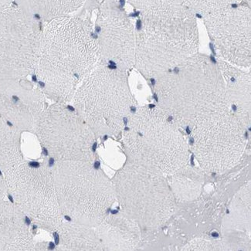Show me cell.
I'll return each mask as SVG.
<instances>
[{
    "label": "cell",
    "instance_id": "obj_1",
    "mask_svg": "<svg viewBox=\"0 0 251 251\" xmlns=\"http://www.w3.org/2000/svg\"><path fill=\"white\" fill-rule=\"evenodd\" d=\"M99 61L91 24L77 17H60L42 29L34 75L48 99L68 104Z\"/></svg>",
    "mask_w": 251,
    "mask_h": 251
},
{
    "label": "cell",
    "instance_id": "obj_2",
    "mask_svg": "<svg viewBox=\"0 0 251 251\" xmlns=\"http://www.w3.org/2000/svg\"><path fill=\"white\" fill-rule=\"evenodd\" d=\"M153 81L159 107L181 129L229 108L217 59L197 53Z\"/></svg>",
    "mask_w": 251,
    "mask_h": 251
},
{
    "label": "cell",
    "instance_id": "obj_3",
    "mask_svg": "<svg viewBox=\"0 0 251 251\" xmlns=\"http://www.w3.org/2000/svg\"><path fill=\"white\" fill-rule=\"evenodd\" d=\"M140 16L134 68L146 78L155 80L199 53L197 16L187 7Z\"/></svg>",
    "mask_w": 251,
    "mask_h": 251
},
{
    "label": "cell",
    "instance_id": "obj_4",
    "mask_svg": "<svg viewBox=\"0 0 251 251\" xmlns=\"http://www.w3.org/2000/svg\"><path fill=\"white\" fill-rule=\"evenodd\" d=\"M122 134L128 163L167 178L188 165L189 142L157 106L136 107Z\"/></svg>",
    "mask_w": 251,
    "mask_h": 251
},
{
    "label": "cell",
    "instance_id": "obj_5",
    "mask_svg": "<svg viewBox=\"0 0 251 251\" xmlns=\"http://www.w3.org/2000/svg\"><path fill=\"white\" fill-rule=\"evenodd\" d=\"M127 72L99 60L75 91L73 107L96 137L119 136L136 108Z\"/></svg>",
    "mask_w": 251,
    "mask_h": 251
},
{
    "label": "cell",
    "instance_id": "obj_6",
    "mask_svg": "<svg viewBox=\"0 0 251 251\" xmlns=\"http://www.w3.org/2000/svg\"><path fill=\"white\" fill-rule=\"evenodd\" d=\"M51 170L63 216L98 226L116 201L112 180L92 162H56Z\"/></svg>",
    "mask_w": 251,
    "mask_h": 251
},
{
    "label": "cell",
    "instance_id": "obj_7",
    "mask_svg": "<svg viewBox=\"0 0 251 251\" xmlns=\"http://www.w3.org/2000/svg\"><path fill=\"white\" fill-rule=\"evenodd\" d=\"M112 183L121 211L142 230L162 227L175 213L176 200L167 177L127 162Z\"/></svg>",
    "mask_w": 251,
    "mask_h": 251
},
{
    "label": "cell",
    "instance_id": "obj_8",
    "mask_svg": "<svg viewBox=\"0 0 251 251\" xmlns=\"http://www.w3.org/2000/svg\"><path fill=\"white\" fill-rule=\"evenodd\" d=\"M7 193L35 226L56 232L64 221L51 167L23 161L3 173Z\"/></svg>",
    "mask_w": 251,
    "mask_h": 251
},
{
    "label": "cell",
    "instance_id": "obj_9",
    "mask_svg": "<svg viewBox=\"0 0 251 251\" xmlns=\"http://www.w3.org/2000/svg\"><path fill=\"white\" fill-rule=\"evenodd\" d=\"M190 151L205 172L221 174L234 167L248 144V129L229 108L189 129Z\"/></svg>",
    "mask_w": 251,
    "mask_h": 251
},
{
    "label": "cell",
    "instance_id": "obj_10",
    "mask_svg": "<svg viewBox=\"0 0 251 251\" xmlns=\"http://www.w3.org/2000/svg\"><path fill=\"white\" fill-rule=\"evenodd\" d=\"M34 134L48 155L56 162H94L96 135L68 104L54 102L48 106Z\"/></svg>",
    "mask_w": 251,
    "mask_h": 251
},
{
    "label": "cell",
    "instance_id": "obj_11",
    "mask_svg": "<svg viewBox=\"0 0 251 251\" xmlns=\"http://www.w3.org/2000/svg\"><path fill=\"white\" fill-rule=\"evenodd\" d=\"M42 29L22 9L0 12V80L34 74Z\"/></svg>",
    "mask_w": 251,
    "mask_h": 251
},
{
    "label": "cell",
    "instance_id": "obj_12",
    "mask_svg": "<svg viewBox=\"0 0 251 251\" xmlns=\"http://www.w3.org/2000/svg\"><path fill=\"white\" fill-rule=\"evenodd\" d=\"M219 58L239 68L251 62V13L248 3L236 4L203 17Z\"/></svg>",
    "mask_w": 251,
    "mask_h": 251
},
{
    "label": "cell",
    "instance_id": "obj_13",
    "mask_svg": "<svg viewBox=\"0 0 251 251\" xmlns=\"http://www.w3.org/2000/svg\"><path fill=\"white\" fill-rule=\"evenodd\" d=\"M118 0H104L94 29L99 60L129 71L135 64L136 28Z\"/></svg>",
    "mask_w": 251,
    "mask_h": 251
},
{
    "label": "cell",
    "instance_id": "obj_14",
    "mask_svg": "<svg viewBox=\"0 0 251 251\" xmlns=\"http://www.w3.org/2000/svg\"><path fill=\"white\" fill-rule=\"evenodd\" d=\"M38 84L25 78L0 80V116L19 131L34 133L48 107Z\"/></svg>",
    "mask_w": 251,
    "mask_h": 251
},
{
    "label": "cell",
    "instance_id": "obj_15",
    "mask_svg": "<svg viewBox=\"0 0 251 251\" xmlns=\"http://www.w3.org/2000/svg\"><path fill=\"white\" fill-rule=\"evenodd\" d=\"M95 229L104 251H138L142 247V229L121 210L108 213Z\"/></svg>",
    "mask_w": 251,
    "mask_h": 251
},
{
    "label": "cell",
    "instance_id": "obj_16",
    "mask_svg": "<svg viewBox=\"0 0 251 251\" xmlns=\"http://www.w3.org/2000/svg\"><path fill=\"white\" fill-rule=\"evenodd\" d=\"M27 219L14 202L0 201V251H35Z\"/></svg>",
    "mask_w": 251,
    "mask_h": 251
},
{
    "label": "cell",
    "instance_id": "obj_17",
    "mask_svg": "<svg viewBox=\"0 0 251 251\" xmlns=\"http://www.w3.org/2000/svg\"><path fill=\"white\" fill-rule=\"evenodd\" d=\"M229 109L249 129L251 126V73L217 57Z\"/></svg>",
    "mask_w": 251,
    "mask_h": 251
},
{
    "label": "cell",
    "instance_id": "obj_18",
    "mask_svg": "<svg viewBox=\"0 0 251 251\" xmlns=\"http://www.w3.org/2000/svg\"><path fill=\"white\" fill-rule=\"evenodd\" d=\"M224 235H239V248L250 244L251 231V185L247 184L235 195L224 222ZM226 235V237H227Z\"/></svg>",
    "mask_w": 251,
    "mask_h": 251
},
{
    "label": "cell",
    "instance_id": "obj_19",
    "mask_svg": "<svg viewBox=\"0 0 251 251\" xmlns=\"http://www.w3.org/2000/svg\"><path fill=\"white\" fill-rule=\"evenodd\" d=\"M57 251H101V243L95 227L68 221L60 224L57 231Z\"/></svg>",
    "mask_w": 251,
    "mask_h": 251
},
{
    "label": "cell",
    "instance_id": "obj_20",
    "mask_svg": "<svg viewBox=\"0 0 251 251\" xmlns=\"http://www.w3.org/2000/svg\"><path fill=\"white\" fill-rule=\"evenodd\" d=\"M26 14L35 19L53 20L75 11L84 4L85 0H17Z\"/></svg>",
    "mask_w": 251,
    "mask_h": 251
},
{
    "label": "cell",
    "instance_id": "obj_21",
    "mask_svg": "<svg viewBox=\"0 0 251 251\" xmlns=\"http://www.w3.org/2000/svg\"><path fill=\"white\" fill-rule=\"evenodd\" d=\"M21 133L0 116V170L2 173L24 161Z\"/></svg>",
    "mask_w": 251,
    "mask_h": 251
},
{
    "label": "cell",
    "instance_id": "obj_22",
    "mask_svg": "<svg viewBox=\"0 0 251 251\" xmlns=\"http://www.w3.org/2000/svg\"><path fill=\"white\" fill-rule=\"evenodd\" d=\"M185 167L170 176L173 177L170 185L176 200L193 201L201 193V179L193 172L191 174L186 173Z\"/></svg>",
    "mask_w": 251,
    "mask_h": 251
},
{
    "label": "cell",
    "instance_id": "obj_23",
    "mask_svg": "<svg viewBox=\"0 0 251 251\" xmlns=\"http://www.w3.org/2000/svg\"><path fill=\"white\" fill-rule=\"evenodd\" d=\"M140 14L170 13L186 7L183 0H128Z\"/></svg>",
    "mask_w": 251,
    "mask_h": 251
},
{
    "label": "cell",
    "instance_id": "obj_24",
    "mask_svg": "<svg viewBox=\"0 0 251 251\" xmlns=\"http://www.w3.org/2000/svg\"><path fill=\"white\" fill-rule=\"evenodd\" d=\"M244 0H183L185 6L202 18L221 9L242 2Z\"/></svg>",
    "mask_w": 251,
    "mask_h": 251
},
{
    "label": "cell",
    "instance_id": "obj_25",
    "mask_svg": "<svg viewBox=\"0 0 251 251\" xmlns=\"http://www.w3.org/2000/svg\"><path fill=\"white\" fill-rule=\"evenodd\" d=\"M224 246L219 243L215 244L208 240H194L185 246V251H221L224 250Z\"/></svg>",
    "mask_w": 251,
    "mask_h": 251
},
{
    "label": "cell",
    "instance_id": "obj_26",
    "mask_svg": "<svg viewBox=\"0 0 251 251\" xmlns=\"http://www.w3.org/2000/svg\"><path fill=\"white\" fill-rule=\"evenodd\" d=\"M7 194V189H6V182L4 179L3 176L0 174V201H3Z\"/></svg>",
    "mask_w": 251,
    "mask_h": 251
},
{
    "label": "cell",
    "instance_id": "obj_27",
    "mask_svg": "<svg viewBox=\"0 0 251 251\" xmlns=\"http://www.w3.org/2000/svg\"><path fill=\"white\" fill-rule=\"evenodd\" d=\"M11 3V0H0V12L8 9Z\"/></svg>",
    "mask_w": 251,
    "mask_h": 251
},
{
    "label": "cell",
    "instance_id": "obj_28",
    "mask_svg": "<svg viewBox=\"0 0 251 251\" xmlns=\"http://www.w3.org/2000/svg\"><path fill=\"white\" fill-rule=\"evenodd\" d=\"M246 1V2H247V3H248L249 4V5H251V0H245Z\"/></svg>",
    "mask_w": 251,
    "mask_h": 251
}]
</instances>
